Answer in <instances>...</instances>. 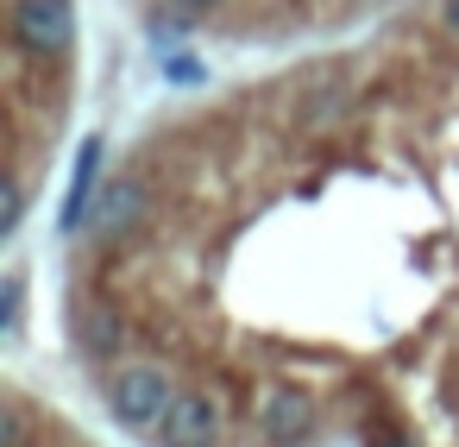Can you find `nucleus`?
<instances>
[{
  "label": "nucleus",
  "instance_id": "nucleus-12",
  "mask_svg": "<svg viewBox=\"0 0 459 447\" xmlns=\"http://www.w3.org/2000/svg\"><path fill=\"white\" fill-rule=\"evenodd\" d=\"M0 422H7V447H26V409H20V403L0 409Z\"/></svg>",
  "mask_w": 459,
  "mask_h": 447
},
{
  "label": "nucleus",
  "instance_id": "nucleus-14",
  "mask_svg": "<svg viewBox=\"0 0 459 447\" xmlns=\"http://www.w3.org/2000/svg\"><path fill=\"white\" fill-rule=\"evenodd\" d=\"M183 7H189V13H202V7H221V0H183Z\"/></svg>",
  "mask_w": 459,
  "mask_h": 447
},
{
  "label": "nucleus",
  "instance_id": "nucleus-6",
  "mask_svg": "<svg viewBox=\"0 0 459 447\" xmlns=\"http://www.w3.org/2000/svg\"><path fill=\"white\" fill-rule=\"evenodd\" d=\"M308 422H315V403H308V390H271L264 397V409H258V428H264V441L271 447H290V441H302L308 434Z\"/></svg>",
  "mask_w": 459,
  "mask_h": 447
},
{
  "label": "nucleus",
  "instance_id": "nucleus-3",
  "mask_svg": "<svg viewBox=\"0 0 459 447\" xmlns=\"http://www.w3.org/2000/svg\"><path fill=\"white\" fill-rule=\"evenodd\" d=\"M145 208H152V183H145L139 171H120V177H108V183H101V196H95V215H89V233H95V246H114V240H126V233L145 221Z\"/></svg>",
  "mask_w": 459,
  "mask_h": 447
},
{
  "label": "nucleus",
  "instance_id": "nucleus-7",
  "mask_svg": "<svg viewBox=\"0 0 459 447\" xmlns=\"http://www.w3.org/2000/svg\"><path fill=\"white\" fill-rule=\"evenodd\" d=\"M76 340H82L89 359L120 353V346H126V321H120V309H108V302H82V309H76Z\"/></svg>",
  "mask_w": 459,
  "mask_h": 447
},
{
  "label": "nucleus",
  "instance_id": "nucleus-13",
  "mask_svg": "<svg viewBox=\"0 0 459 447\" xmlns=\"http://www.w3.org/2000/svg\"><path fill=\"white\" fill-rule=\"evenodd\" d=\"M440 26H446V32L459 39V0H440Z\"/></svg>",
  "mask_w": 459,
  "mask_h": 447
},
{
  "label": "nucleus",
  "instance_id": "nucleus-15",
  "mask_svg": "<svg viewBox=\"0 0 459 447\" xmlns=\"http://www.w3.org/2000/svg\"><path fill=\"white\" fill-rule=\"evenodd\" d=\"M377 447H415V441H403V434H396V441H377Z\"/></svg>",
  "mask_w": 459,
  "mask_h": 447
},
{
  "label": "nucleus",
  "instance_id": "nucleus-4",
  "mask_svg": "<svg viewBox=\"0 0 459 447\" xmlns=\"http://www.w3.org/2000/svg\"><path fill=\"white\" fill-rule=\"evenodd\" d=\"M214 441H221V403L208 390H177L158 428V447H214Z\"/></svg>",
  "mask_w": 459,
  "mask_h": 447
},
{
  "label": "nucleus",
  "instance_id": "nucleus-8",
  "mask_svg": "<svg viewBox=\"0 0 459 447\" xmlns=\"http://www.w3.org/2000/svg\"><path fill=\"white\" fill-rule=\"evenodd\" d=\"M20 315H26V271H7V290H0V334H20Z\"/></svg>",
  "mask_w": 459,
  "mask_h": 447
},
{
  "label": "nucleus",
  "instance_id": "nucleus-9",
  "mask_svg": "<svg viewBox=\"0 0 459 447\" xmlns=\"http://www.w3.org/2000/svg\"><path fill=\"white\" fill-rule=\"evenodd\" d=\"M340 101H346L340 89H315V95H308V108H296V120H302V127H327V120L340 114Z\"/></svg>",
  "mask_w": 459,
  "mask_h": 447
},
{
  "label": "nucleus",
  "instance_id": "nucleus-1",
  "mask_svg": "<svg viewBox=\"0 0 459 447\" xmlns=\"http://www.w3.org/2000/svg\"><path fill=\"white\" fill-rule=\"evenodd\" d=\"M170 403H177V384H170L164 365H126V372H114V384H108V409H114V422L133 428V434H158L164 416H170Z\"/></svg>",
  "mask_w": 459,
  "mask_h": 447
},
{
  "label": "nucleus",
  "instance_id": "nucleus-11",
  "mask_svg": "<svg viewBox=\"0 0 459 447\" xmlns=\"http://www.w3.org/2000/svg\"><path fill=\"white\" fill-rule=\"evenodd\" d=\"M0 202H7V208H0V233H13V227H20V215H26V189H20V183H7V196H0Z\"/></svg>",
  "mask_w": 459,
  "mask_h": 447
},
{
  "label": "nucleus",
  "instance_id": "nucleus-2",
  "mask_svg": "<svg viewBox=\"0 0 459 447\" xmlns=\"http://www.w3.org/2000/svg\"><path fill=\"white\" fill-rule=\"evenodd\" d=\"M13 45L26 57H70L76 51V7L70 0H13Z\"/></svg>",
  "mask_w": 459,
  "mask_h": 447
},
{
  "label": "nucleus",
  "instance_id": "nucleus-10",
  "mask_svg": "<svg viewBox=\"0 0 459 447\" xmlns=\"http://www.w3.org/2000/svg\"><path fill=\"white\" fill-rule=\"evenodd\" d=\"M164 76H170V83H202L208 70H202L195 57H183V51H170V57H164Z\"/></svg>",
  "mask_w": 459,
  "mask_h": 447
},
{
  "label": "nucleus",
  "instance_id": "nucleus-5",
  "mask_svg": "<svg viewBox=\"0 0 459 447\" xmlns=\"http://www.w3.org/2000/svg\"><path fill=\"white\" fill-rule=\"evenodd\" d=\"M101 133H89L82 139V152H76V177H70V196H64V208H57V227L64 233H82L89 227V215H95V183H101Z\"/></svg>",
  "mask_w": 459,
  "mask_h": 447
}]
</instances>
